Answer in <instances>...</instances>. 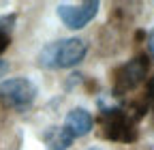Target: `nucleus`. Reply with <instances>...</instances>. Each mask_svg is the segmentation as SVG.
Segmentation results:
<instances>
[{
  "label": "nucleus",
  "instance_id": "nucleus-12",
  "mask_svg": "<svg viewBox=\"0 0 154 150\" xmlns=\"http://www.w3.org/2000/svg\"><path fill=\"white\" fill-rule=\"evenodd\" d=\"M90 150H99V148H90Z\"/></svg>",
  "mask_w": 154,
  "mask_h": 150
},
{
  "label": "nucleus",
  "instance_id": "nucleus-5",
  "mask_svg": "<svg viewBox=\"0 0 154 150\" xmlns=\"http://www.w3.org/2000/svg\"><path fill=\"white\" fill-rule=\"evenodd\" d=\"M99 2L96 0H86V2L79 5H60L58 7V17L62 20V24L71 30H79L84 28L88 22H92L96 13H99Z\"/></svg>",
  "mask_w": 154,
  "mask_h": 150
},
{
  "label": "nucleus",
  "instance_id": "nucleus-9",
  "mask_svg": "<svg viewBox=\"0 0 154 150\" xmlns=\"http://www.w3.org/2000/svg\"><path fill=\"white\" fill-rule=\"evenodd\" d=\"M146 103L154 105V77L148 82V92H146Z\"/></svg>",
  "mask_w": 154,
  "mask_h": 150
},
{
  "label": "nucleus",
  "instance_id": "nucleus-8",
  "mask_svg": "<svg viewBox=\"0 0 154 150\" xmlns=\"http://www.w3.org/2000/svg\"><path fill=\"white\" fill-rule=\"evenodd\" d=\"M9 43H11V34L0 28V54H2V52L9 47Z\"/></svg>",
  "mask_w": 154,
  "mask_h": 150
},
{
  "label": "nucleus",
  "instance_id": "nucleus-1",
  "mask_svg": "<svg viewBox=\"0 0 154 150\" xmlns=\"http://www.w3.org/2000/svg\"><path fill=\"white\" fill-rule=\"evenodd\" d=\"M88 52V43L79 36H71V39H58L47 43L41 52H38V67L41 69H71L84 60Z\"/></svg>",
  "mask_w": 154,
  "mask_h": 150
},
{
  "label": "nucleus",
  "instance_id": "nucleus-3",
  "mask_svg": "<svg viewBox=\"0 0 154 150\" xmlns=\"http://www.w3.org/2000/svg\"><path fill=\"white\" fill-rule=\"evenodd\" d=\"M36 86L28 77H13L0 82V103L15 111H26L36 99Z\"/></svg>",
  "mask_w": 154,
  "mask_h": 150
},
{
  "label": "nucleus",
  "instance_id": "nucleus-7",
  "mask_svg": "<svg viewBox=\"0 0 154 150\" xmlns=\"http://www.w3.org/2000/svg\"><path fill=\"white\" fill-rule=\"evenodd\" d=\"M73 135L64 127H54L45 133V146L47 150H69V146L73 144Z\"/></svg>",
  "mask_w": 154,
  "mask_h": 150
},
{
  "label": "nucleus",
  "instance_id": "nucleus-10",
  "mask_svg": "<svg viewBox=\"0 0 154 150\" xmlns=\"http://www.w3.org/2000/svg\"><path fill=\"white\" fill-rule=\"evenodd\" d=\"M148 52H150V56L154 58V30L148 34Z\"/></svg>",
  "mask_w": 154,
  "mask_h": 150
},
{
  "label": "nucleus",
  "instance_id": "nucleus-4",
  "mask_svg": "<svg viewBox=\"0 0 154 150\" xmlns=\"http://www.w3.org/2000/svg\"><path fill=\"white\" fill-rule=\"evenodd\" d=\"M148 56L139 54L135 56L133 60H128L126 64H122L116 73V80H113V95L116 97H122L126 92L135 90L143 80H146V73H148Z\"/></svg>",
  "mask_w": 154,
  "mask_h": 150
},
{
  "label": "nucleus",
  "instance_id": "nucleus-11",
  "mask_svg": "<svg viewBox=\"0 0 154 150\" xmlns=\"http://www.w3.org/2000/svg\"><path fill=\"white\" fill-rule=\"evenodd\" d=\"M7 71H9V62L7 60H0V77H5Z\"/></svg>",
  "mask_w": 154,
  "mask_h": 150
},
{
  "label": "nucleus",
  "instance_id": "nucleus-6",
  "mask_svg": "<svg viewBox=\"0 0 154 150\" xmlns=\"http://www.w3.org/2000/svg\"><path fill=\"white\" fill-rule=\"evenodd\" d=\"M92 124H94V120H92V116H90V111L84 109V107L71 109L69 114H66V118H64V129L69 131L73 137H82V135L90 133V131H92Z\"/></svg>",
  "mask_w": 154,
  "mask_h": 150
},
{
  "label": "nucleus",
  "instance_id": "nucleus-2",
  "mask_svg": "<svg viewBox=\"0 0 154 150\" xmlns=\"http://www.w3.org/2000/svg\"><path fill=\"white\" fill-rule=\"evenodd\" d=\"M99 122L103 129V137L111 142L131 144L137 139V120L124 107H103Z\"/></svg>",
  "mask_w": 154,
  "mask_h": 150
}]
</instances>
